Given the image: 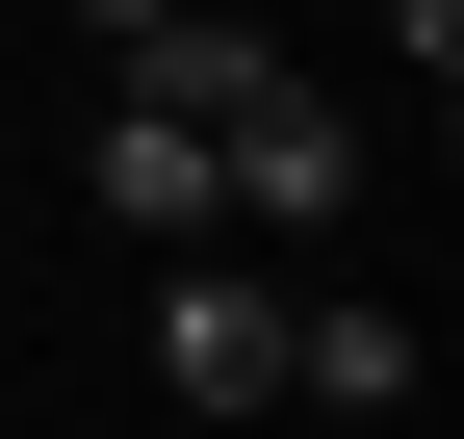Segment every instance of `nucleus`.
Returning <instances> with one entry per match:
<instances>
[{"mask_svg":"<svg viewBox=\"0 0 464 439\" xmlns=\"http://www.w3.org/2000/svg\"><path fill=\"white\" fill-rule=\"evenodd\" d=\"M78 181H103V233L207 259V130H181V103H103V155H78Z\"/></svg>","mask_w":464,"mask_h":439,"instance_id":"7ed1b4c3","label":"nucleus"},{"mask_svg":"<svg viewBox=\"0 0 464 439\" xmlns=\"http://www.w3.org/2000/svg\"><path fill=\"white\" fill-rule=\"evenodd\" d=\"M155 388H181V414H258V388H284V285L181 259V285H155Z\"/></svg>","mask_w":464,"mask_h":439,"instance_id":"f03ea898","label":"nucleus"},{"mask_svg":"<svg viewBox=\"0 0 464 439\" xmlns=\"http://www.w3.org/2000/svg\"><path fill=\"white\" fill-rule=\"evenodd\" d=\"M78 26H103V52H130V26H155V0H78Z\"/></svg>","mask_w":464,"mask_h":439,"instance_id":"423d86ee","label":"nucleus"},{"mask_svg":"<svg viewBox=\"0 0 464 439\" xmlns=\"http://www.w3.org/2000/svg\"><path fill=\"white\" fill-rule=\"evenodd\" d=\"M387 52H413V78H464V0H387Z\"/></svg>","mask_w":464,"mask_h":439,"instance_id":"39448f33","label":"nucleus"},{"mask_svg":"<svg viewBox=\"0 0 464 439\" xmlns=\"http://www.w3.org/2000/svg\"><path fill=\"white\" fill-rule=\"evenodd\" d=\"M284 388H335V414H413V310H362V285H335V310H284Z\"/></svg>","mask_w":464,"mask_h":439,"instance_id":"20e7f679","label":"nucleus"},{"mask_svg":"<svg viewBox=\"0 0 464 439\" xmlns=\"http://www.w3.org/2000/svg\"><path fill=\"white\" fill-rule=\"evenodd\" d=\"M335 207H362V130H335V103L258 52V78L207 103V233H335Z\"/></svg>","mask_w":464,"mask_h":439,"instance_id":"f257e3e1","label":"nucleus"}]
</instances>
